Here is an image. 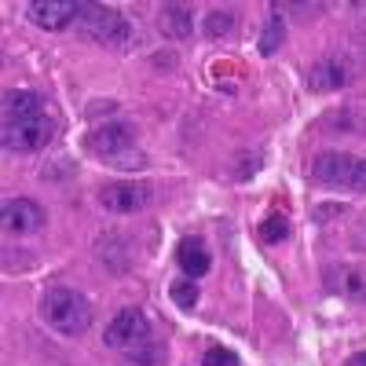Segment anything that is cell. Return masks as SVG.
<instances>
[{"mask_svg": "<svg viewBox=\"0 0 366 366\" xmlns=\"http://www.w3.org/2000/svg\"><path fill=\"white\" fill-rule=\"evenodd\" d=\"M0 143L15 154H37L55 136L51 117L44 114V96L34 88H8L4 110H0Z\"/></svg>", "mask_w": 366, "mask_h": 366, "instance_id": "1", "label": "cell"}, {"mask_svg": "<svg viewBox=\"0 0 366 366\" xmlns=\"http://www.w3.org/2000/svg\"><path fill=\"white\" fill-rule=\"evenodd\" d=\"M88 154L103 158L107 165H117V169H143L147 158L139 154L136 147V125L132 121H103L88 132L84 139Z\"/></svg>", "mask_w": 366, "mask_h": 366, "instance_id": "2", "label": "cell"}, {"mask_svg": "<svg viewBox=\"0 0 366 366\" xmlns=\"http://www.w3.org/2000/svg\"><path fill=\"white\" fill-rule=\"evenodd\" d=\"M41 319L55 333H63V337H77V333H84L92 326V304L84 293H77L70 286H51L41 297Z\"/></svg>", "mask_w": 366, "mask_h": 366, "instance_id": "3", "label": "cell"}, {"mask_svg": "<svg viewBox=\"0 0 366 366\" xmlns=\"http://www.w3.org/2000/svg\"><path fill=\"white\" fill-rule=\"evenodd\" d=\"M74 26L81 37L96 41L103 48H125L132 41V22L117 8H107V4H81Z\"/></svg>", "mask_w": 366, "mask_h": 366, "instance_id": "4", "label": "cell"}, {"mask_svg": "<svg viewBox=\"0 0 366 366\" xmlns=\"http://www.w3.org/2000/svg\"><path fill=\"white\" fill-rule=\"evenodd\" d=\"M312 176L326 187H348L355 194H366V158L345 154V150H322L312 162Z\"/></svg>", "mask_w": 366, "mask_h": 366, "instance_id": "5", "label": "cell"}, {"mask_svg": "<svg viewBox=\"0 0 366 366\" xmlns=\"http://www.w3.org/2000/svg\"><path fill=\"white\" fill-rule=\"evenodd\" d=\"M150 337V322L139 308H121L114 315V322L103 330V345L107 348H117V352H129L132 345L147 341Z\"/></svg>", "mask_w": 366, "mask_h": 366, "instance_id": "6", "label": "cell"}, {"mask_svg": "<svg viewBox=\"0 0 366 366\" xmlns=\"http://www.w3.org/2000/svg\"><path fill=\"white\" fill-rule=\"evenodd\" d=\"M147 202H150V187H147V183L121 179V183H107V187H99V205L107 212H117V217H125V212H139Z\"/></svg>", "mask_w": 366, "mask_h": 366, "instance_id": "7", "label": "cell"}, {"mask_svg": "<svg viewBox=\"0 0 366 366\" xmlns=\"http://www.w3.org/2000/svg\"><path fill=\"white\" fill-rule=\"evenodd\" d=\"M77 8L74 0H29L26 4V15L34 26L48 29V34H59V29H66L70 22H77Z\"/></svg>", "mask_w": 366, "mask_h": 366, "instance_id": "8", "label": "cell"}, {"mask_svg": "<svg viewBox=\"0 0 366 366\" xmlns=\"http://www.w3.org/2000/svg\"><path fill=\"white\" fill-rule=\"evenodd\" d=\"M0 220H4L8 234H34L44 227V209L34 198H8L0 209Z\"/></svg>", "mask_w": 366, "mask_h": 366, "instance_id": "9", "label": "cell"}, {"mask_svg": "<svg viewBox=\"0 0 366 366\" xmlns=\"http://www.w3.org/2000/svg\"><path fill=\"white\" fill-rule=\"evenodd\" d=\"M348 81H352V63L341 59V55H330V59H322V63H315L308 70V88H315V92L345 88Z\"/></svg>", "mask_w": 366, "mask_h": 366, "instance_id": "10", "label": "cell"}, {"mask_svg": "<svg viewBox=\"0 0 366 366\" xmlns=\"http://www.w3.org/2000/svg\"><path fill=\"white\" fill-rule=\"evenodd\" d=\"M176 264L187 279H202V274H209V267H212V257H209L202 238H183L179 249H176Z\"/></svg>", "mask_w": 366, "mask_h": 366, "instance_id": "11", "label": "cell"}, {"mask_svg": "<svg viewBox=\"0 0 366 366\" xmlns=\"http://www.w3.org/2000/svg\"><path fill=\"white\" fill-rule=\"evenodd\" d=\"M158 29L165 37H172V41H187L191 37V8L187 4H162Z\"/></svg>", "mask_w": 366, "mask_h": 366, "instance_id": "12", "label": "cell"}, {"mask_svg": "<svg viewBox=\"0 0 366 366\" xmlns=\"http://www.w3.org/2000/svg\"><path fill=\"white\" fill-rule=\"evenodd\" d=\"M121 355H125L129 366H162L165 362V345L154 341V337H147V341L132 345L129 352H121Z\"/></svg>", "mask_w": 366, "mask_h": 366, "instance_id": "13", "label": "cell"}, {"mask_svg": "<svg viewBox=\"0 0 366 366\" xmlns=\"http://www.w3.org/2000/svg\"><path fill=\"white\" fill-rule=\"evenodd\" d=\"M282 41H286V22H282V15L279 11H271L267 15V22H264V29H260V55H274L282 48Z\"/></svg>", "mask_w": 366, "mask_h": 366, "instance_id": "14", "label": "cell"}, {"mask_svg": "<svg viewBox=\"0 0 366 366\" xmlns=\"http://www.w3.org/2000/svg\"><path fill=\"white\" fill-rule=\"evenodd\" d=\"M234 29V11H227V8H217V11H209L205 15V37H227Z\"/></svg>", "mask_w": 366, "mask_h": 366, "instance_id": "15", "label": "cell"}, {"mask_svg": "<svg viewBox=\"0 0 366 366\" xmlns=\"http://www.w3.org/2000/svg\"><path fill=\"white\" fill-rule=\"evenodd\" d=\"M337 290H341L348 300H359V297H366V279H362L355 267H341V271H337Z\"/></svg>", "mask_w": 366, "mask_h": 366, "instance_id": "16", "label": "cell"}, {"mask_svg": "<svg viewBox=\"0 0 366 366\" xmlns=\"http://www.w3.org/2000/svg\"><path fill=\"white\" fill-rule=\"evenodd\" d=\"M172 304L176 308H183V312H191L194 304H198V286H194V279H183V282H172Z\"/></svg>", "mask_w": 366, "mask_h": 366, "instance_id": "17", "label": "cell"}, {"mask_svg": "<svg viewBox=\"0 0 366 366\" xmlns=\"http://www.w3.org/2000/svg\"><path fill=\"white\" fill-rule=\"evenodd\" d=\"M290 234V220L282 217V212H274V217H267L264 224H260V238L267 242V246H274V242H282Z\"/></svg>", "mask_w": 366, "mask_h": 366, "instance_id": "18", "label": "cell"}, {"mask_svg": "<svg viewBox=\"0 0 366 366\" xmlns=\"http://www.w3.org/2000/svg\"><path fill=\"white\" fill-rule=\"evenodd\" d=\"M202 366H242V362H238V355L231 348H209L202 355Z\"/></svg>", "mask_w": 366, "mask_h": 366, "instance_id": "19", "label": "cell"}, {"mask_svg": "<svg viewBox=\"0 0 366 366\" xmlns=\"http://www.w3.org/2000/svg\"><path fill=\"white\" fill-rule=\"evenodd\" d=\"M345 366H366V352H355V355H352Z\"/></svg>", "mask_w": 366, "mask_h": 366, "instance_id": "20", "label": "cell"}]
</instances>
